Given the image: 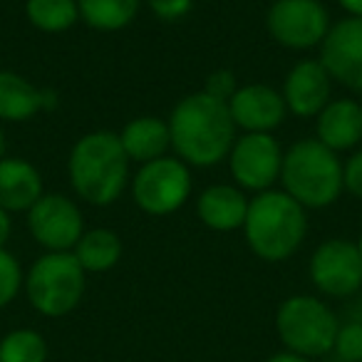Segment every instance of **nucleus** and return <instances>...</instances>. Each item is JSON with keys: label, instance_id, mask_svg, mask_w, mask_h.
Wrapping results in <instances>:
<instances>
[{"label": "nucleus", "instance_id": "1", "mask_svg": "<svg viewBox=\"0 0 362 362\" xmlns=\"http://www.w3.org/2000/svg\"><path fill=\"white\" fill-rule=\"evenodd\" d=\"M169 134L184 164L214 166L231 151L236 124L226 102L214 100L206 92H194L174 107Z\"/></svg>", "mask_w": 362, "mask_h": 362}, {"label": "nucleus", "instance_id": "2", "mask_svg": "<svg viewBox=\"0 0 362 362\" xmlns=\"http://www.w3.org/2000/svg\"><path fill=\"white\" fill-rule=\"evenodd\" d=\"M70 184L82 202L110 206L122 197L129 176V156L115 132H90L70 151Z\"/></svg>", "mask_w": 362, "mask_h": 362}, {"label": "nucleus", "instance_id": "3", "mask_svg": "<svg viewBox=\"0 0 362 362\" xmlns=\"http://www.w3.org/2000/svg\"><path fill=\"white\" fill-rule=\"evenodd\" d=\"M246 241L251 251L263 261H286L300 248L308 231L305 209L286 192H261L248 202L243 221Z\"/></svg>", "mask_w": 362, "mask_h": 362}, {"label": "nucleus", "instance_id": "4", "mask_svg": "<svg viewBox=\"0 0 362 362\" xmlns=\"http://www.w3.org/2000/svg\"><path fill=\"white\" fill-rule=\"evenodd\" d=\"M281 181L303 209L330 206L345 189L340 159L317 139H303L283 154Z\"/></svg>", "mask_w": 362, "mask_h": 362}, {"label": "nucleus", "instance_id": "5", "mask_svg": "<svg viewBox=\"0 0 362 362\" xmlns=\"http://www.w3.org/2000/svg\"><path fill=\"white\" fill-rule=\"evenodd\" d=\"M25 293L37 313L62 317L75 310L85 296V268L70 251L45 253L28 271Z\"/></svg>", "mask_w": 362, "mask_h": 362}, {"label": "nucleus", "instance_id": "6", "mask_svg": "<svg viewBox=\"0 0 362 362\" xmlns=\"http://www.w3.org/2000/svg\"><path fill=\"white\" fill-rule=\"evenodd\" d=\"M276 330L288 352L310 360V357H322L332 352L340 320L320 298L293 296L278 308Z\"/></svg>", "mask_w": 362, "mask_h": 362}, {"label": "nucleus", "instance_id": "7", "mask_svg": "<svg viewBox=\"0 0 362 362\" xmlns=\"http://www.w3.org/2000/svg\"><path fill=\"white\" fill-rule=\"evenodd\" d=\"M192 194L189 166L174 156H161L149 164H141L132 181V197L141 211L151 216H166L187 204Z\"/></svg>", "mask_w": 362, "mask_h": 362}, {"label": "nucleus", "instance_id": "8", "mask_svg": "<svg viewBox=\"0 0 362 362\" xmlns=\"http://www.w3.org/2000/svg\"><path fill=\"white\" fill-rule=\"evenodd\" d=\"M330 30V16L320 0H276L268 11V33L291 50L322 45Z\"/></svg>", "mask_w": 362, "mask_h": 362}, {"label": "nucleus", "instance_id": "9", "mask_svg": "<svg viewBox=\"0 0 362 362\" xmlns=\"http://www.w3.org/2000/svg\"><path fill=\"white\" fill-rule=\"evenodd\" d=\"M228 166L238 187L258 194L268 192L281 179V144L266 132H248L233 141L228 151Z\"/></svg>", "mask_w": 362, "mask_h": 362}, {"label": "nucleus", "instance_id": "10", "mask_svg": "<svg viewBox=\"0 0 362 362\" xmlns=\"http://www.w3.org/2000/svg\"><path fill=\"white\" fill-rule=\"evenodd\" d=\"M310 281L325 296H355L362 288V253L357 243L345 238L320 243L310 258Z\"/></svg>", "mask_w": 362, "mask_h": 362}, {"label": "nucleus", "instance_id": "11", "mask_svg": "<svg viewBox=\"0 0 362 362\" xmlns=\"http://www.w3.org/2000/svg\"><path fill=\"white\" fill-rule=\"evenodd\" d=\"M28 228L47 253L70 251L85 233V221L72 199L62 194H42L28 211Z\"/></svg>", "mask_w": 362, "mask_h": 362}, {"label": "nucleus", "instance_id": "12", "mask_svg": "<svg viewBox=\"0 0 362 362\" xmlns=\"http://www.w3.org/2000/svg\"><path fill=\"white\" fill-rule=\"evenodd\" d=\"M320 62L330 80L362 92V18H345L327 30L320 45Z\"/></svg>", "mask_w": 362, "mask_h": 362}, {"label": "nucleus", "instance_id": "13", "mask_svg": "<svg viewBox=\"0 0 362 362\" xmlns=\"http://www.w3.org/2000/svg\"><path fill=\"white\" fill-rule=\"evenodd\" d=\"M233 124L248 132H266L276 129L286 119V100L281 92L268 85H246L238 87L236 95L228 102Z\"/></svg>", "mask_w": 362, "mask_h": 362}, {"label": "nucleus", "instance_id": "14", "mask_svg": "<svg viewBox=\"0 0 362 362\" xmlns=\"http://www.w3.org/2000/svg\"><path fill=\"white\" fill-rule=\"evenodd\" d=\"M286 107L296 117H317L330 102V75L320 60H303L288 72L283 85Z\"/></svg>", "mask_w": 362, "mask_h": 362}, {"label": "nucleus", "instance_id": "15", "mask_svg": "<svg viewBox=\"0 0 362 362\" xmlns=\"http://www.w3.org/2000/svg\"><path fill=\"white\" fill-rule=\"evenodd\" d=\"M317 141L337 151L352 149L362 141V105L355 100L327 102L317 115Z\"/></svg>", "mask_w": 362, "mask_h": 362}, {"label": "nucleus", "instance_id": "16", "mask_svg": "<svg viewBox=\"0 0 362 362\" xmlns=\"http://www.w3.org/2000/svg\"><path fill=\"white\" fill-rule=\"evenodd\" d=\"M42 197V176L25 159H0V209L30 211Z\"/></svg>", "mask_w": 362, "mask_h": 362}, {"label": "nucleus", "instance_id": "17", "mask_svg": "<svg viewBox=\"0 0 362 362\" xmlns=\"http://www.w3.org/2000/svg\"><path fill=\"white\" fill-rule=\"evenodd\" d=\"M52 105H55L52 92L37 90L18 72L0 70V119L3 122L33 119L37 112Z\"/></svg>", "mask_w": 362, "mask_h": 362}, {"label": "nucleus", "instance_id": "18", "mask_svg": "<svg viewBox=\"0 0 362 362\" xmlns=\"http://www.w3.org/2000/svg\"><path fill=\"white\" fill-rule=\"evenodd\" d=\"M197 211L199 218L214 231H236L246 221L248 202L236 187L216 184L202 192Z\"/></svg>", "mask_w": 362, "mask_h": 362}, {"label": "nucleus", "instance_id": "19", "mask_svg": "<svg viewBox=\"0 0 362 362\" xmlns=\"http://www.w3.org/2000/svg\"><path fill=\"white\" fill-rule=\"evenodd\" d=\"M122 146H124L129 161H139V164H149L154 159H161L164 151L171 146L169 124L156 117H136L122 129L119 134Z\"/></svg>", "mask_w": 362, "mask_h": 362}, {"label": "nucleus", "instance_id": "20", "mask_svg": "<svg viewBox=\"0 0 362 362\" xmlns=\"http://www.w3.org/2000/svg\"><path fill=\"white\" fill-rule=\"evenodd\" d=\"M72 253L85 273H105L122 258V241L110 228H92L82 233Z\"/></svg>", "mask_w": 362, "mask_h": 362}, {"label": "nucleus", "instance_id": "21", "mask_svg": "<svg viewBox=\"0 0 362 362\" xmlns=\"http://www.w3.org/2000/svg\"><path fill=\"white\" fill-rule=\"evenodd\" d=\"M141 0H77L80 18L95 30H122L139 13Z\"/></svg>", "mask_w": 362, "mask_h": 362}, {"label": "nucleus", "instance_id": "22", "mask_svg": "<svg viewBox=\"0 0 362 362\" xmlns=\"http://www.w3.org/2000/svg\"><path fill=\"white\" fill-rule=\"evenodd\" d=\"M25 16L37 30L62 33L80 21L77 0H28Z\"/></svg>", "mask_w": 362, "mask_h": 362}, {"label": "nucleus", "instance_id": "23", "mask_svg": "<svg viewBox=\"0 0 362 362\" xmlns=\"http://www.w3.org/2000/svg\"><path fill=\"white\" fill-rule=\"evenodd\" d=\"M47 342L37 330L21 327L0 340V362H45Z\"/></svg>", "mask_w": 362, "mask_h": 362}, {"label": "nucleus", "instance_id": "24", "mask_svg": "<svg viewBox=\"0 0 362 362\" xmlns=\"http://www.w3.org/2000/svg\"><path fill=\"white\" fill-rule=\"evenodd\" d=\"M23 286V271L21 263L16 261L13 253L0 248V308L11 305Z\"/></svg>", "mask_w": 362, "mask_h": 362}, {"label": "nucleus", "instance_id": "25", "mask_svg": "<svg viewBox=\"0 0 362 362\" xmlns=\"http://www.w3.org/2000/svg\"><path fill=\"white\" fill-rule=\"evenodd\" d=\"M337 362H362V322H345L340 325L332 345Z\"/></svg>", "mask_w": 362, "mask_h": 362}, {"label": "nucleus", "instance_id": "26", "mask_svg": "<svg viewBox=\"0 0 362 362\" xmlns=\"http://www.w3.org/2000/svg\"><path fill=\"white\" fill-rule=\"evenodd\" d=\"M238 85H236V77H233V72L228 70H216L209 75L206 80V87H204V92H206L209 97H214V100L218 102H231V97L236 95Z\"/></svg>", "mask_w": 362, "mask_h": 362}, {"label": "nucleus", "instance_id": "27", "mask_svg": "<svg viewBox=\"0 0 362 362\" xmlns=\"http://www.w3.org/2000/svg\"><path fill=\"white\" fill-rule=\"evenodd\" d=\"M156 18L161 21H179L192 11L194 0H146Z\"/></svg>", "mask_w": 362, "mask_h": 362}, {"label": "nucleus", "instance_id": "28", "mask_svg": "<svg viewBox=\"0 0 362 362\" xmlns=\"http://www.w3.org/2000/svg\"><path fill=\"white\" fill-rule=\"evenodd\" d=\"M342 184L352 197L362 199V149L355 151L342 166Z\"/></svg>", "mask_w": 362, "mask_h": 362}, {"label": "nucleus", "instance_id": "29", "mask_svg": "<svg viewBox=\"0 0 362 362\" xmlns=\"http://www.w3.org/2000/svg\"><path fill=\"white\" fill-rule=\"evenodd\" d=\"M13 231V221H11V214L6 209H0V248H6L8 238H11Z\"/></svg>", "mask_w": 362, "mask_h": 362}, {"label": "nucleus", "instance_id": "30", "mask_svg": "<svg viewBox=\"0 0 362 362\" xmlns=\"http://www.w3.org/2000/svg\"><path fill=\"white\" fill-rule=\"evenodd\" d=\"M337 3L350 18H362V0H337Z\"/></svg>", "mask_w": 362, "mask_h": 362}, {"label": "nucleus", "instance_id": "31", "mask_svg": "<svg viewBox=\"0 0 362 362\" xmlns=\"http://www.w3.org/2000/svg\"><path fill=\"white\" fill-rule=\"evenodd\" d=\"M268 362H310L308 357H303V355H296V352H278V355H273Z\"/></svg>", "mask_w": 362, "mask_h": 362}, {"label": "nucleus", "instance_id": "32", "mask_svg": "<svg viewBox=\"0 0 362 362\" xmlns=\"http://www.w3.org/2000/svg\"><path fill=\"white\" fill-rule=\"evenodd\" d=\"M0 159H6V136H3V129H0Z\"/></svg>", "mask_w": 362, "mask_h": 362}, {"label": "nucleus", "instance_id": "33", "mask_svg": "<svg viewBox=\"0 0 362 362\" xmlns=\"http://www.w3.org/2000/svg\"><path fill=\"white\" fill-rule=\"evenodd\" d=\"M357 248H360V253H362V236H360V243H357Z\"/></svg>", "mask_w": 362, "mask_h": 362}]
</instances>
